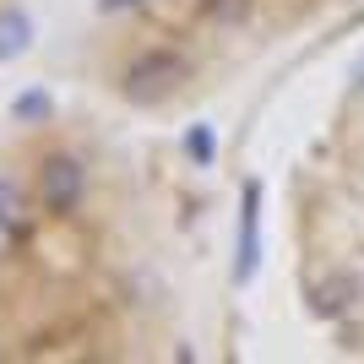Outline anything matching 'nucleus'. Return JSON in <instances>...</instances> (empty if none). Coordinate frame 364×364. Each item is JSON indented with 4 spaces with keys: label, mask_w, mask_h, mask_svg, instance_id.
Returning <instances> with one entry per match:
<instances>
[{
    "label": "nucleus",
    "mask_w": 364,
    "mask_h": 364,
    "mask_svg": "<svg viewBox=\"0 0 364 364\" xmlns=\"http://www.w3.org/2000/svg\"><path fill=\"white\" fill-rule=\"evenodd\" d=\"M174 82H185V60L180 55H168V49H152V55H141L131 71H125V92L131 98H164Z\"/></svg>",
    "instance_id": "obj_1"
},
{
    "label": "nucleus",
    "mask_w": 364,
    "mask_h": 364,
    "mask_svg": "<svg viewBox=\"0 0 364 364\" xmlns=\"http://www.w3.org/2000/svg\"><path fill=\"white\" fill-rule=\"evenodd\" d=\"M38 185H44V201L55 207V213H71L76 201H82V191H87V174H82V164L76 158H49L44 174H38Z\"/></svg>",
    "instance_id": "obj_2"
},
{
    "label": "nucleus",
    "mask_w": 364,
    "mask_h": 364,
    "mask_svg": "<svg viewBox=\"0 0 364 364\" xmlns=\"http://www.w3.org/2000/svg\"><path fill=\"white\" fill-rule=\"evenodd\" d=\"M256 223H261V185L250 180V185H245V213H240V267H234L240 283L256 272V256H261V250H256Z\"/></svg>",
    "instance_id": "obj_3"
},
{
    "label": "nucleus",
    "mask_w": 364,
    "mask_h": 364,
    "mask_svg": "<svg viewBox=\"0 0 364 364\" xmlns=\"http://www.w3.org/2000/svg\"><path fill=\"white\" fill-rule=\"evenodd\" d=\"M33 44V22L28 11H0V60H16Z\"/></svg>",
    "instance_id": "obj_4"
},
{
    "label": "nucleus",
    "mask_w": 364,
    "mask_h": 364,
    "mask_svg": "<svg viewBox=\"0 0 364 364\" xmlns=\"http://www.w3.org/2000/svg\"><path fill=\"white\" fill-rule=\"evenodd\" d=\"M22 223V191L11 180H0V228H16Z\"/></svg>",
    "instance_id": "obj_5"
},
{
    "label": "nucleus",
    "mask_w": 364,
    "mask_h": 364,
    "mask_svg": "<svg viewBox=\"0 0 364 364\" xmlns=\"http://www.w3.org/2000/svg\"><path fill=\"white\" fill-rule=\"evenodd\" d=\"M185 147H191V158H196V164H213V131H207V125H196V131L185 136Z\"/></svg>",
    "instance_id": "obj_6"
},
{
    "label": "nucleus",
    "mask_w": 364,
    "mask_h": 364,
    "mask_svg": "<svg viewBox=\"0 0 364 364\" xmlns=\"http://www.w3.org/2000/svg\"><path fill=\"white\" fill-rule=\"evenodd\" d=\"M16 114H28V120H38V114H49V98H44V92H28V98L16 104Z\"/></svg>",
    "instance_id": "obj_7"
},
{
    "label": "nucleus",
    "mask_w": 364,
    "mask_h": 364,
    "mask_svg": "<svg viewBox=\"0 0 364 364\" xmlns=\"http://www.w3.org/2000/svg\"><path fill=\"white\" fill-rule=\"evenodd\" d=\"M353 82L364 87V49H359V60H353Z\"/></svg>",
    "instance_id": "obj_8"
},
{
    "label": "nucleus",
    "mask_w": 364,
    "mask_h": 364,
    "mask_svg": "<svg viewBox=\"0 0 364 364\" xmlns=\"http://www.w3.org/2000/svg\"><path fill=\"white\" fill-rule=\"evenodd\" d=\"M180 364H191V348H180Z\"/></svg>",
    "instance_id": "obj_9"
},
{
    "label": "nucleus",
    "mask_w": 364,
    "mask_h": 364,
    "mask_svg": "<svg viewBox=\"0 0 364 364\" xmlns=\"http://www.w3.org/2000/svg\"><path fill=\"white\" fill-rule=\"evenodd\" d=\"M104 6H125V0H104Z\"/></svg>",
    "instance_id": "obj_10"
}]
</instances>
